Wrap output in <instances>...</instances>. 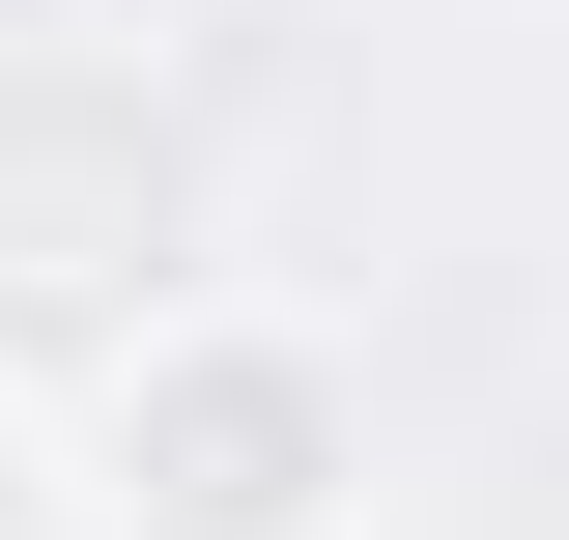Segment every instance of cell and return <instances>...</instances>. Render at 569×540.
Instances as JSON below:
<instances>
[{"mask_svg":"<svg viewBox=\"0 0 569 540\" xmlns=\"http://www.w3.org/2000/svg\"><path fill=\"white\" fill-rule=\"evenodd\" d=\"M58 483L114 540H370V370L313 313H257V284H200V313H142L86 370Z\"/></svg>","mask_w":569,"mask_h":540,"instance_id":"1","label":"cell"},{"mask_svg":"<svg viewBox=\"0 0 569 540\" xmlns=\"http://www.w3.org/2000/svg\"><path fill=\"white\" fill-rule=\"evenodd\" d=\"M29 512H58V456H29V427H0V540H29Z\"/></svg>","mask_w":569,"mask_h":540,"instance_id":"2","label":"cell"}]
</instances>
